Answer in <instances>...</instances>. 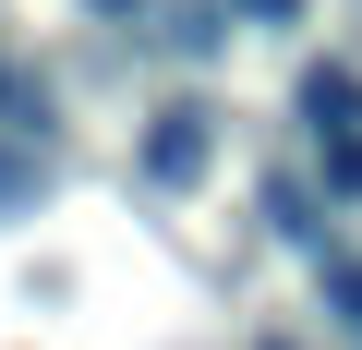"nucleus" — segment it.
I'll list each match as a JSON object with an SVG mask.
<instances>
[{"label":"nucleus","instance_id":"7ed1b4c3","mask_svg":"<svg viewBox=\"0 0 362 350\" xmlns=\"http://www.w3.org/2000/svg\"><path fill=\"white\" fill-rule=\"evenodd\" d=\"M326 302H338V326H362V266L350 254H326Z\"/></svg>","mask_w":362,"mask_h":350},{"label":"nucleus","instance_id":"f257e3e1","mask_svg":"<svg viewBox=\"0 0 362 350\" xmlns=\"http://www.w3.org/2000/svg\"><path fill=\"white\" fill-rule=\"evenodd\" d=\"M302 121H314V157H326V182H338V194H362V73L314 61V73H302Z\"/></svg>","mask_w":362,"mask_h":350},{"label":"nucleus","instance_id":"39448f33","mask_svg":"<svg viewBox=\"0 0 362 350\" xmlns=\"http://www.w3.org/2000/svg\"><path fill=\"white\" fill-rule=\"evenodd\" d=\"M266 350H278V338H266Z\"/></svg>","mask_w":362,"mask_h":350},{"label":"nucleus","instance_id":"20e7f679","mask_svg":"<svg viewBox=\"0 0 362 350\" xmlns=\"http://www.w3.org/2000/svg\"><path fill=\"white\" fill-rule=\"evenodd\" d=\"M242 13H266V25H290V13H302V0H242Z\"/></svg>","mask_w":362,"mask_h":350},{"label":"nucleus","instance_id":"f03ea898","mask_svg":"<svg viewBox=\"0 0 362 350\" xmlns=\"http://www.w3.org/2000/svg\"><path fill=\"white\" fill-rule=\"evenodd\" d=\"M206 169V109H157V133H145V182H194Z\"/></svg>","mask_w":362,"mask_h":350}]
</instances>
